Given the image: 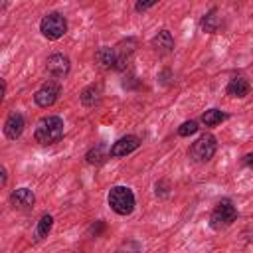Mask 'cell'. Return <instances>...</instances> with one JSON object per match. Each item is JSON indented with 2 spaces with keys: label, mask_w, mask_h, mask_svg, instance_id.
<instances>
[{
  "label": "cell",
  "mask_w": 253,
  "mask_h": 253,
  "mask_svg": "<svg viewBox=\"0 0 253 253\" xmlns=\"http://www.w3.org/2000/svg\"><path fill=\"white\" fill-rule=\"evenodd\" d=\"M63 138V119L57 115L42 117L34 128V140L42 146L55 144Z\"/></svg>",
  "instance_id": "1"
},
{
  "label": "cell",
  "mask_w": 253,
  "mask_h": 253,
  "mask_svg": "<svg viewBox=\"0 0 253 253\" xmlns=\"http://www.w3.org/2000/svg\"><path fill=\"white\" fill-rule=\"evenodd\" d=\"M107 202H109V208L117 215H130L134 211V206H136L134 192L128 186H113L109 190Z\"/></svg>",
  "instance_id": "2"
},
{
  "label": "cell",
  "mask_w": 253,
  "mask_h": 253,
  "mask_svg": "<svg viewBox=\"0 0 253 253\" xmlns=\"http://www.w3.org/2000/svg\"><path fill=\"white\" fill-rule=\"evenodd\" d=\"M235 219H237V208H235L233 200L221 198L210 213V227L213 231H221V229L229 227Z\"/></svg>",
  "instance_id": "3"
},
{
  "label": "cell",
  "mask_w": 253,
  "mask_h": 253,
  "mask_svg": "<svg viewBox=\"0 0 253 253\" xmlns=\"http://www.w3.org/2000/svg\"><path fill=\"white\" fill-rule=\"evenodd\" d=\"M215 150H217V138H215L213 134L206 132V134H202L196 142H192V146H190V150H188V156H190L192 162L204 164V162H210V160L213 158Z\"/></svg>",
  "instance_id": "4"
},
{
  "label": "cell",
  "mask_w": 253,
  "mask_h": 253,
  "mask_svg": "<svg viewBox=\"0 0 253 253\" xmlns=\"http://www.w3.org/2000/svg\"><path fill=\"white\" fill-rule=\"evenodd\" d=\"M40 32H42V36H43L45 40H49V42H55V40L63 38L65 32H67V20H65V16L59 14V12H49V14H45V16L40 20Z\"/></svg>",
  "instance_id": "5"
},
{
  "label": "cell",
  "mask_w": 253,
  "mask_h": 253,
  "mask_svg": "<svg viewBox=\"0 0 253 253\" xmlns=\"http://www.w3.org/2000/svg\"><path fill=\"white\" fill-rule=\"evenodd\" d=\"M59 95H61V81H57V79H47V81L42 83V87L34 93V101H36L38 107L47 109V107H51V105L57 103Z\"/></svg>",
  "instance_id": "6"
},
{
  "label": "cell",
  "mask_w": 253,
  "mask_h": 253,
  "mask_svg": "<svg viewBox=\"0 0 253 253\" xmlns=\"http://www.w3.org/2000/svg\"><path fill=\"white\" fill-rule=\"evenodd\" d=\"M45 71L51 79H65L71 71V61L65 53H51L45 59Z\"/></svg>",
  "instance_id": "7"
},
{
  "label": "cell",
  "mask_w": 253,
  "mask_h": 253,
  "mask_svg": "<svg viewBox=\"0 0 253 253\" xmlns=\"http://www.w3.org/2000/svg\"><path fill=\"white\" fill-rule=\"evenodd\" d=\"M136 47H138L136 38L121 40V42L115 45V51H117V67H115V69H117V71H125V69L128 67V63H130V59H132Z\"/></svg>",
  "instance_id": "8"
},
{
  "label": "cell",
  "mask_w": 253,
  "mask_h": 253,
  "mask_svg": "<svg viewBox=\"0 0 253 253\" xmlns=\"http://www.w3.org/2000/svg\"><path fill=\"white\" fill-rule=\"evenodd\" d=\"M24 126H26V121H24V115L20 111H12L6 121H4V136L8 140H16L22 136L24 132Z\"/></svg>",
  "instance_id": "9"
},
{
  "label": "cell",
  "mask_w": 253,
  "mask_h": 253,
  "mask_svg": "<svg viewBox=\"0 0 253 253\" xmlns=\"http://www.w3.org/2000/svg\"><path fill=\"white\" fill-rule=\"evenodd\" d=\"M140 146V138L136 134H126V136H121L117 142H113L111 146V158H123L130 152H134L136 148Z\"/></svg>",
  "instance_id": "10"
},
{
  "label": "cell",
  "mask_w": 253,
  "mask_h": 253,
  "mask_svg": "<svg viewBox=\"0 0 253 253\" xmlns=\"http://www.w3.org/2000/svg\"><path fill=\"white\" fill-rule=\"evenodd\" d=\"M10 204L20 211H30L36 204V194L30 188H16L10 194Z\"/></svg>",
  "instance_id": "11"
},
{
  "label": "cell",
  "mask_w": 253,
  "mask_h": 253,
  "mask_svg": "<svg viewBox=\"0 0 253 253\" xmlns=\"http://www.w3.org/2000/svg\"><path fill=\"white\" fill-rule=\"evenodd\" d=\"M150 45H152V49H154V53H158L160 57H164V55H170L172 51H174V38H172V34H170V30H166V28H162L152 40H150Z\"/></svg>",
  "instance_id": "12"
},
{
  "label": "cell",
  "mask_w": 253,
  "mask_h": 253,
  "mask_svg": "<svg viewBox=\"0 0 253 253\" xmlns=\"http://www.w3.org/2000/svg\"><path fill=\"white\" fill-rule=\"evenodd\" d=\"M249 91H251V83H249L247 77H243V75L231 77V79L227 81V85H225V93H227L229 97H233V99H243V97L249 95Z\"/></svg>",
  "instance_id": "13"
},
{
  "label": "cell",
  "mask_w": 253,
  "mask_h": 253,
  "mask_svg": "<svg viewBox=\"0 0 253 253\" xmlns=\"http://www.w3.org/2000/svg\"><path fill=\"white\" fill-rule=\"evenodd\" d=\"M79 99H81V105L87 107V109H93L101 103L103 99V85L101 83H91L87 85L81 93H79Z\"/></svg>",
  "instance_id": "14"
},
{
  "label": "cell",
  "mask_w": 253,
  "mask_h": 253,
  "mask_svg": "<svg viewBox=\"0 0 253 253\" xmlns=\"http://www.w3.org/2000/svg\"><path fill=\"white\" fill-rule=\"evenodd\" d=\"M95 59H97L99 67L105 69V71L117 67V51H115V47H111V45H101V47L97 49V53H95Z\"/></svg>",
  "instance_id": "15"
},
{
  "label": "cell",
  "mask_w": 253,
  "mask_h": 253,
  "mask_svg": "<svg viewBox=\"0 0 253 253\" xmlns=\"http://www.w3.org/2000/svg\"><path fill=\"white\" fill-rule=\"evenodd\" d=\"M200 28L206 32V34H217L219 28H221V18L217 16V8H210L202 20H200Z\"/></svg>",
  "instance_id": "16"
},
{
  "label": "cell",
  "mask_w": 253,
  "mask_h": 253,
  "mask_svg": "<svg viewBox=\"0 0 253 253\" xmlns=\"http://www.w3.org/2000/svg\"><path fill=\"white\" fill-rule=\"evenodd\" d=\"M107 158H111V148H109L105 142H97V144H95L93 148H89L87 154H85V160H87L89 164H95V166L103 164Z\"/></svg>",
  "instance_id": "17"
},
{
  "label": "cell",
  "mask_w": 253,
  "mask_h": 253,
  "mask_svg": "<svg viewBox=\"0 0 253 253\" xmlns=\"http://www.w3.org/2000/svg\"><path fill=\"white\" fill-rule=\"evenodd\" d=\"M51 227H53V215L49 213H43L36 225V231H34V241H42L45 239L49 233H51Z\"/></svg>",
  "instance_id": "18"
},
{
  "label": "cell",
  "mask_w": 253,
  "mask_h": 253,
  "mask_svg": "<svg viewBox=\"0 0 253 253\" xmlns=\"http://www.w3.org/2000/svg\"><path fill=\"white\" fill-rule=\"evenodd\" d=\"M227 119V115L223 113V111H219V109H208L204 115H202V123L206 125V126H215V125H219L221 121H225Z\"/></svg>",
  "instance_id": "19"
},
{
  "label": "cell",
  "mask_w": 253,
  "mask_h": 253,
  "mask_svg": "<svg viewBox=\"0 0 253 253\" xmlns=\"http://www.w3.org/2000/svg\"><path fill=\"white\" fill-rule=\"evenodd\" d=\"M198 128H200V126H198L196 121H184V123L178 126V136L186 138V136H190V134H196Z\"/></svg>",
  "instance_id": "20"
},
{
  "label": "cell",
  "mask_w": 253,
  "mask_h": 253,
  "mask_svg": "<svg viewBox=\"0 0 253 253\" xmlns=\"http://www.w3.org/2000/svg\"><path fill=\"white\" fill-rule=\"evenodd\" d=\"M154 188H156V196L158 198H168L170 196V184L166 180H158L154 184Z\"/></svg>",
  "instance_id": "21"
},
{
  "label": "cell",
  "mask_w": 253,
  "mask_h": 253,
  "mask_svg": "<svg viewBox=\"0 0 253 253\" xmlns=\"http://www.w3.org/2000/svg\"><path fill=\"white\" fill-rule=\"evenodd\" d=\"M105 227H107V223H105L103 219H97L95 223H91V227H89V233H91L93 237H99V235L105 231Z\"/></svg>",
  "instance_id": "22"
},
{
  "label": "cell",
  "mask_w": 253,
  "mask_h": 253,
  "mask_svg": "<svg viewBox=\"0 0 253 253\" xmlns=\"http://www.w3.org/2000/svg\"><path fill=\"white\" fill-rule=\"evenodd\" d=\"M152 6H156V0H150V2H136V4H134V10H136V12H146V10H150Z\"/></svg>",
  "instance_id": "23"
},
{
  "label": "cell",
  "mask_w": 253,
  "mask_h": 253,
  "mask_svg": "<svg viewBox=\"0 0 253 253\" xmlns=\"http://www.w3.org/2000/svg\"><path fill=\"white\" fill-rule=\"evenodd\" d=\"M170 79H172V71H170V69H162L160 75H158V83H160V85H168Z\"/></svg>",
  "instance_id": "24"
},
{
  "label": "cell",
  "mask_w": 253,
  "mask_h": 253,
  "mask_svg": "<svg viewBox=\"0 0 253 253\" xmlns=\"http://www.w3.org/2000/svg\"><path fill=\"white\" fill-rule=\"evenodd\" d=\"M241 164L253 170V152H247V154H245V156L241 158Z\"/></svg>",
  "instance_id": "25"
},
{
  "label": "cell",
  "mask_w": 253,
  "mask_h": 253,
  "mask_svg": "<svg viewBox=\"0 0 253 253\" xmlns=\"http://www.w3.org/2000/svg\"><path fill=\"white\" fill-rule=\"evenodd\" d=\"M0 174H2V186H6V182H8V172H6V168H4V166L0 168Z\"/></svg>",
  "instance_id": "26"
},
{
  "label": "cell",
  "mask_w": 253,
  "mask_h": 253,
  "mask_svg": "<svg viewBox=\"0 0 253 253\" xmlns=\"http://www.w3.org/2000/svg\"><path fill=\"white\" fill-rule=\"evenodd\" d=\"M119 253H128V251H119Z\"/></svg>",
  "instance_id": "27"
}]
</instances>
